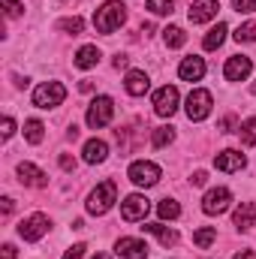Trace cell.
I'll return each instance as SVG.
<instances>
[{"label": "cell", "mask_w": 256, "mask_h": 259, "mask_svg": "<svg viewBox=\"0 0 256 259\" xmlns=\"http://www.w3.org/2000/svg\"><path fill=\"white\" fill-rule=\"evenodd\" d=\"M58 27L66 30V33H72V36H78L81 30H84V21L78 18V15H72V18H64V21H58Z\"/></svg>", "instance_id": "cell-29"}, {"label": "cell", "mask_w": 256, "mask_h": 259, "mask_svg": "<svg viewBox=\"0 0 256 259\" xmlns=\"http://www.w3.org/2000/svg\"><path fill=\"white\" fill-rule=\"evenodd\" d=\"M232 259H253V250H241V253H235Z\"/></svg>", "instance_id": "cell-42"}, {"label": "cell", "mask_w": 256, "mask_h": 259, "mask_svg": "<svg viewBox=\"0 0 256 259\" xmlns=\"http://www.w3.org/2000/svg\"><path fill=\"white\" fill-rule=\"evenodd\" d=\"M124 88H127L130 97H145L148 88H151V78H148L142 69H130L127 78H124Z\"/></svg>", "instance_id": "cell-16"}, {"label": "cell", "mask_w": 256, "mask_h": 259, "mask_svg": "<svg viewBox=\"0 0 256 259\" xmlns=\"http://www.w3.org/2000/svg\"><path fill=\"white\" fill-rule=\"evenodd\" d=\"M241 145H247V148H253L256 145V118H247L244 124H241Z\"/></svg>", "instance_id": "cell-28"}, {"label": "cell", "mask_w": 256, "mask_h": 259, "mask_svg": "<svg viewBox=\"0 0 256 259\" xmlns=\"http://www.w3.org/2000/svg\"><path fill=\"white\" fill-rule=\"evenodd\" d=\"M118 202V187H115V181H103L94 193L88 196V214H106L112 205Z\"/></svg>", "instance_id": "cell-2"}, {"label": "cell", "mask_w": 256, "mask_h": 259, "mask_svg": "<svg viewBox=\"0 0 256 259\" xmlns=\"http://www.w3.org/2000/svg\"><path fill=\"white\" fill-rule=\"evenodd\" d=\"M3 6H6V18H18V15H21V9H24L18 0H3Z\"/></svg>", "instance_id": "cell-32"}, {"label": "cell", "mask_w": 256, "mask_h": 259, "mask_svg": "<svg viewBox=\"0 0 256 259\" xmlns=\"http://www.w3.org/2000/svg\"><path fill=\"white\" fill-rule=\"evenodd\" d=\"M226 33H229V27H226L223 21H220L217 27H211V30H208V36L202 39L205 52H214V49H220V46H223V39H226Z\"/></svg>", "instance_id": "cell-22"}, {"label": "cell", "mask_w": 256, "mask_h": 259, "mask_svg": "<svg viewBox=\"0 0 256 259\" xmlns=\"http://www.w3.org/2000/svg\"><path fill=\"white\" fill-rule=\"evenodd\" d=\"M94 259H112V256H109V253H97Z\"/></svg>", "instance_id": "cell-44"}, {"label": "cell", "mask_w": 256, "mask_h": 259, "mask_svg": "<svg viewBox=\"0 0 256 259\" xmlns=\"http://www.w3.org/2000/svg\"><path fill=\"white\" fill-rule=\"evenodd\" d=\"M154 112L160 118H172L178 112V88L175 84H166L154 94Z\"/></svg>", "instance_id": "cell-7"}, {"label": "cell", "mask_w": 256, "mask_h": 259, "mask_svg": "<svg viewBox=\"0 0 256 259\" xmlns=\"http://www.w3.org/2000/svg\"><path fill=\"white\" fill-rule=\"evenodd\" d=\"M49 226H52V223H49L46 214H30L27 220L18 223V235H21L24 241H39V238L49 232Z\"/></svg>", "instance_id": "cell-9"}, {"label": "cell", "mask_w": 256, "mask_h": 259, "mask_svg": "<svg viewBox=\"0 0 256 259\" xmlns=\"http://www.w3.org/2000/svg\"><path fill=\"white\" fill-rule=\"evenodd\" d=\"M214 166L220 169V172H241L244 166H247V157L241 154V151H220L217 157H214Z\"/></svg>", "instance_id": "cell-12"}, {"label": "cell", "mask_w": 256, "mask_h": 259, "mask_svg": "<svg viewBox=\"0 0 256 259\" xmlns=\"http://www.w3.org/2000/svg\"><path fill=\"white\" fill-rule=\"evenodd\" d=\"M235 226L238 229H250V226H256V205L253 202H241V208H235Z\"/></svg>", "instance_id": "cell-20"}, {"label": "cell", "mask_w": 256, "mask_h": 259, "mask_svg": "<svg viewBox=\"0 0 256 259\" xmlns=\"http://www.w3.org/2000/svg\"><path fill=\"white\" fill-rule=\"evenodd\" d=\"M127 178L136 187H154V184L160 181V166L151 163V160H136V163L130 166Z\"/></svg>", "instance_id": "cell-5"}, {"label": "cell", "mask_w": 256, "mask_h": 259, "mask_svg": "<svg viewBox=\"0 0 256 259\" xmlns=\"http://www.w3.org/2000/svg\"><path fill=\"white\" fill-rule=\"evenodd\" d=\"M235 124H238V121H235V115H226V118L220 121V130H223V133H232V130H235Z\"/></svg>", "instance_id": "cell-36"}, {"label": "cell", "mask_w": 256, "mask_h": 259, "mask_svg": "<svg viewBox=\"0 0 256 259\" xmlns=\"http://www.w3.org/2000/svg\"><path fill=\"white\" fill-rule=\"evenodd\" d=\"M127 21V6L121 3V0H106L97 12H94V27L100 30V33H115L121 24Z\"/></svg>", "instance_id": "cell-1"}, {"label": "cell", "mask_w": 256, "mask_h": 259, "mask_svg": "<svg viewBox=\"0 0 256 259\" xmlns=\"http://www.w3.org/2000/svg\"><path fill=\"white\" fill-rule=\"evenodd\" d=\"M78 88H81V91H84V94H91V91H94V81H81V84H78Z\"/></svg>", "instance_id": "cell-43"}, {"label": "cell", "mask_w": 256, "mask_h": 259, "mask_svg": "<svg viewBox=\"0 0 256 259\" xmlns=\"http://www.w3.org/2000/svg\"><path fill=\"white\" fill-rule=\"evenodd\" d=\"M217 9H220V3L217 0H193L190 6V21L193 24H205V21H211V18H217Z\"/></svg>", "instance_id": "cell-13"}, {"label": "cell", "mask_w": 256, "mask_h": 259, "mask_svg": "<svg viewBox=\"0 0 256 259\" xmlns=\"http://www.w3.org/2000/svg\"><path fill=\"white\" fill-rule=\"evenodd\" d=\"M214 238H217V229L214 226H202V229L193 232V244L196 247H208V244H214Z\"/></svg>", "instance_id": "cell-26"}, {"label": "cell", "mask_w": 256, "mask_h": 259, "mask_svg": "<svg viewBox=\"0 0 256 259\" xmlns=\"http://www.w3.org/2000/svg\"><path fill=\"white\" fill-rule=\"evenodd\" d=\"M211 106H214L211 94H208L205 88H196V91H190L184 109H187V118H190V121H205V118L211 115Z\"/></svg>", "instance_id": "cell-6"}, {"label": "cell", "mask_w": 256, "mask_h": 259, "mask_svg": "<svg viewBox=\"0 0 256 259\" xmlns=\"http://www.w3.org/2000/svg\"><path fill=\"white\" fill-rule=\"evenodd\" d=\"M12 208H15V199L6 196V199H3V214H12Z\"/></svg>", "instance_id": "cell-40"}, {"label": "cell", "mask_w": 256, "mask_h": 259, "mask_svg": "<svg viewBox=\"0 0 256 259\" xmlns=\"http://www.w3.org/2000/svg\"><path fill=\"white\" fill-rule=\"evenodd\" d=\"M24 139H27L30 145H39V142L46 139V127H42V121H27V124H24Z\"/></svg>", "instance_id": "cell-24"}, {"label": "cell", "mask_w": 256, "mask_h": 259, "mask_svg": "<svg viewBox=\"0 0 256 259\" xmlns=\"http://www.w3.org/2000/svg\"><path fill=\"white\" fill-rule=\"evenodd\" d=\"M232 205V193L226 190V187H214V190H208L205 193V199H202V211L205 214H223L226 208Z\"/></svg>", "instance_id": "cell-10"}, {"label": "cell", "mask_w": 256, "mask_h": 259, "mask_svg": "<svg viewBox=\"0 0 256 259\" xmlns=\"http://www.w3.org/2000/svg\"><path fill=\"white\" fill-rule=\"evenodd\" d=\"M250 69H253V61L250 58H244V55H232L226 66H223V75L229 78V81H244L247 75H250Z\"/></svg>", "instance_id": "cell-11"}, {"label": "cell", "mask_w": 256, "mask_h": 259, "mask_svg": "<svg viewBox=\"0 0 256 259\" xmlns=\"http://www.w3.org/2000/svg\"><path fill=\"white\" fill-rule=\"evenodd\" d=\"M112 115H115V103L112 97H94V103L88 106V127L100 130L112 124Z\"/></svg>", "instance_id": "cell-4"}, {"label": "cell", "mask_w": 256, "mask_h": 259, "mask_svg": "<svg viewBox=\"0 0 256 259\" xmlns=\"http://www.w3.org/2000/svg\"><path fill=\"white\" fill-rule=\"evenodd\" d=\"M84 163H91V166H97V163H103L106 157H109V145L103 142V139H91V142H84Z\"/></svg>", "instance_id": "cell-18"}, {"label": "cell", "mask_w": 256, "mask_h": 259, "mask_svg": "<svg viewBox=\"0 0 256 259\" xmlns=\"http://www.w3.org/2000/svg\"><path fill=\"white\" fill-rule=\"evenodd\" d=\"M148 211H151V202H148L142 193H133V196H127V199L121 202V217H124L127 223H139V220H145Z\"/></svg>", "instance_id": "cell-8"}, {"label": "cell", "mask_w": 256, "mask_h": 259, "mask_svg": "<svg viewBox=\"0 0 256 259\" xmlns=\"http://www.w3.org/2000/svg\"><path fill=\"white\" fill-rule=\"evenodd\" d=\"M66 100V88L61 81H42L36 91H33V106L36 109H55Z\"/></svg>", "instance_id": "cell-3"}, {"label": "cell", "mask_w": 256, "mask_h": 259, "mask_svg": "<svg viewBox=\"0 0 256 259\" xmlns=\"http://www.w3.org/2000/svg\"><path fill=\"white\" fill-rule=\"evenodd\" d=\"M178 75L184 78V81H199L202 75H205V61L202 58H184L181 61V66H178Z\"/></svg>", "instance_id": "cell-17"}, {"label": "cell", "mask_w": 256, "mask_h": 259, "mask_svg": "<svg viewBox=\"0 0 256 259\" xmlns=\"http://www.w3.org/2000/svg\"><path fill=\"white\" fill-rule=\"evenodd\" d=\"M3 259H15V247L12 244H3Z\"/></svg>", "instance_id": "cell-41"}, {"label": "cell", "mask_w": 256, "mask_h": 259, "mask_svg": "<svg viewBox=\"0 0 256 259\" xmlns=\"http://www.w3.org/2000/svg\"><path fill=\"white\" fill-rule=\"evenodd\" d=\"M127 66H130L127 55H118V58H115V69H127Z\"/></svg>", "instance_id": "cell-38"}, {"label": "cell", "mask_w": 256, "mask_h": 259, "mask_svg": "<svg viewBox=\"0 0 256 259\" xmlns=\"http://www.w3.org/2000/svg\"><path fill=\"white\" fill-rule=\"evenodd\" d=\"M232 6H235L238 12H253V9H256V0H232Z\"/></svg>", "instance_id": "cell-33"}, {"label": "cell", "mask_w": 256, "mask_h": 259, "mask_svg": "<svg viewBox=\"0 0 256 259\" xmlns=\"http://www.w3.org/2000/svg\"><path fill=\"white\" fill-rule=\"evenodd\" d=\"M142 229H145V232H151V235H157L163 247L178 244V232H175V229H169V226H163V223H145Z\"/></svg>", "instance_id": "cell-19"}, {"label": "cell", "mask_w": 256, "mask_h": 259, "mask_svg": "<svg viewBox=\"0 0 256 259\" xmlns=\"http://www.w3.org/2000/svg\"><path fill=\"white\" fill-rule=\"evenodd\" d=\"M250 94H253V97H256V84H253V88H250Z\"/></svg>", "instance_id": "cell-45"}, {"label": "cell", "mask_w": 256, "mask_h": 259, "mask_svg": "<svg viewBox=\"0 0 256 259\" xmlns=\"http://www.w3.org/2000/svg\"><path fill=\"white\" fill-rule=\"evenodd\" d=\"M61 169H66V172H69V169H75V160H72L69 154H64V157H61Z\"/></svg>", "instance_id": "cell-37"}, {"label": "cell", "mask_w": 256, "mask_h": 259, "mask_svg": "<svg viewBox=\"0 0 256 259\" xmlns=\"http://www.w3.org/2000/svg\"><path fill=\"white\" fill-rule=\"evenodd\" d=\"M148 9H151L154 15H172L175 3H172V0H148Z\"/></svg>", "instance_id": "cell-31"}, {"label": "cell", "mask_w": 256, "mask_h": 259, "mask_svg": "<svg viewBox=\"0 0 256 259\" xmlns=\"http://www.w3.org/2000/svg\"><path fill=\"white\" fill-rule=\"evenodd\" d=\"M72 64L78 66V69H91V66H97L100 64V49H97V46H84V49H78Z\"/></svg>", "instance_id": "cell-21"}, {"label": "cell", "mask_w": 256, "mask_h": 259, "mask_svg": "<svg viewBox=\"0 0 256 259\" xmlns=\"http://www.w3.org/2000/svg\"><path fill=\"white\" fill-rule=\"evenodd\" d=\"M163 42H166L169 49H181V46L187 42V33H184L181 27H166V30H163Z\"/></svg>", "instance_id": "cell-23"}, {"label": "cell", "mask_w": 256, "mask_h": 259, "mask_svg": "<svg viewBox=\"0 0 256 259\" xmlns=\"http://www.w3.org/2000/svg\"><path fill=\"white\" fill-rule=\"evenodd\" d=\"M205 181H208V175H205V172H193V184H196V187H202Z\"/></svg>", "instance_id": "cell-39"}, {"label": "cell", "mask_w": 256, "mask_h": 259, "mask_svg": "<svg viewBox=\"0 0 256 259\" xmlns=\"http://www.w3.org/2000/svg\"><path fill=\"white\" fill-rule=\"evenodd\" d=\"M18 181L24 187H46L49 184V175L39 166H33V163H18Z\"/></svg>", "instance_id": "cell-14"}, {"label": "cell", "mask_w": 256, "mask_h": 259, "mask_svg": "<svg viewBox=\"0 0 256 259\" xmlns=\"http://www.w3.org/2000/svg\"><path fill=\"white\" fill-rule=\"evenodd\" d=\"M84 250H88L84 244H72V247L66 250V256H64V259H81V256H84Z\"/></svg>", "instance_id": "cell-34"}, {"label": "cell", "mask_w": 256, "mask_h": 259, "mask_svg": "<svg viewBox=\"0 0 256 259\" xmlns=\"http://www.w3.org/2000/svg\"><path fill=\"white\" fill-rule=\"evenodd\" d=\"M115 250L121 259H148V244L142 238H121L115 244Z\"/></svg>", "instance_id": "cell-15"}, {"label": "cell", "mask_w": 256, "mask_h": 259, "mask_svg": "<svg viewBox=\"0 0 256 259\" xmlns=\"http://www.w3.org/2000/svg\"><path fill=\"white\" fill-rule=\"evenodd\" d=\"M157 214H160L163 220H175V217H181V205H178L175 199H163V202L157 205Z\"/></svg>", "instance_id": "cell-25"}, {"label": "cell", "mask_w": 256, "mask_h": 259, "mask_svg": "<svg viewBox=\"0 0 256 259\" xmlns=\"http://www.w3.org/2000/svg\"><path fill=\"white\" fill-rule=\"evenodd\" d=\"M172 139H175V130L172 127H157L154 136H151V145H154V148H166Z\"/></svg>", "instance_id": "cell-27"}, {"label": "cell", "mask_w": 256, "mask_h": 259, "mask_svg": "<svg viewBox=\"0 0 256 259\" xmlns=\"http://www.w3.org/2000/svg\"><path fill=\"white\" fill-rule=\"evenodd\" d=\"M235 39L238 42H256V21H247L235 30Z\"/></svg>", "instance_id": "cell-30"}, {"label": "cell", "mask_w": 256, "mask_h": 259, "mask_svg": "<svg viewBox=\"0 0 256 259\" xmlns=\"http://www.w3.org/2000/svg\"><path fill=\"white\" fill-rule=\"evenodd\" d=\"M0 136H3V139H9V136H12V133H15V121H12V118H3V124H0Z\"/></svg>", "instance_id": "cell-35"}]
</instances>
